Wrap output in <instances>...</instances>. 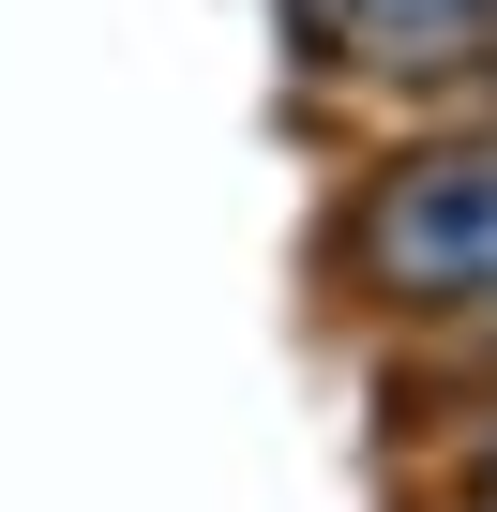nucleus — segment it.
Masks as SVG:
<instances>
[{
	"instance_id": "obj_2",
	"label": "nucleus",
	"mask_w": 497,
	"mask_h": 512,
	"mask_svg": "<svg viewBox=\"0 0 497 512\" xmlns=\"http://www.w3.org/2000/svg\"><path fill=\"white\" fill-rule=\"evenodd\" d=\"M287 31H302L332 76H377V91L497 76V0H287Z\"/></svg>"
},
{
	"instance_id": "obj_1",
	"label": "nucleus",
	"mask_w": 497,
	"mask_h": 512,
	"mask_svg": "<svg viewBox=\"0 0 497 512\" xmlns=\"http://www.w3.org/2000/svg\"><path fill=\"white\" fill-rule=\"evenodd\" d=\"M347 287L377 317H497V136H407L362 166L347 226Z\"/></svg>"
},
{
	"instance_id": "obj_3",
	"label": "nucleus",
	"mask_w": 497,
	"mask_h": 512,
	"mask_svg": "<svg viewBox=\"0 0 497 512\" xmlns=\"http://www.w3.org/2000/svg\"><path fill=\"white\" fill-rule=\"evenodd\" d=\"M482 512H497V467H482Z\"/></svg>"
}]
</instances>
